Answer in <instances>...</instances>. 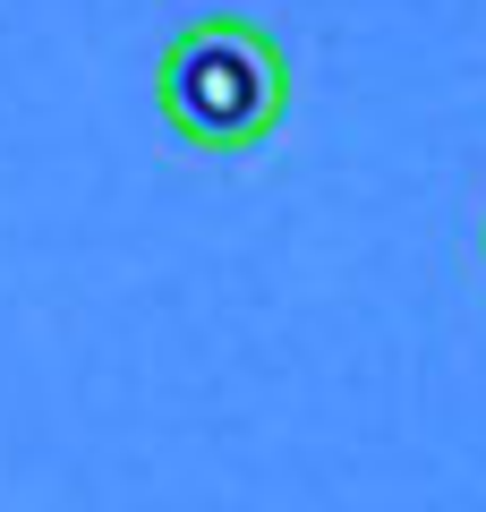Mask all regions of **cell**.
Here are the masks:
<instances>
[{
    "instance_id": "1",
    "label": "cell",
    "mask_w": 486,
    "mask_h": 512,
    "mask_svg": "<svg viewBox=\"0 0 486 512\" xmlns=\"http://www.w3.org/2000/svg\"><path fill=\"white\" fill-rule=\"evenodd\" d=\"M154 111L188 154H248L290 120V52L256 18H188L154 60Z\"/></svg>"
}]
</instances>
